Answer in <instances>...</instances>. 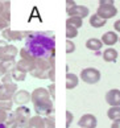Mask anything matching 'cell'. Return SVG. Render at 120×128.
<instances>
[{
    "instance_id": "ffe728a7",
    "label": "cell",
    "mask_w": 120,
    "mask_h": 128,
    "mask_svg": "<svg viewBox=\"0 0 120 128\" xmlns=\"http://www.w3.org/2000/svg\"><path fill=\"white\" fill-rule=\"evenodd\" d=\"M103 46V42L99 38H88L86 41V48L88 50H94V52H99Z\"/></svg>"
},
{
    "instance_id": "d4e9b609",
    "label": "cell",
    "mask_w": 120,
    "mask_h": 128,
    "mask_svg": "<svg viewBox=\"0 0 120 128\" xmlns=\"http://www.w3.org/2000/svg\"><path fill=\"white\" fill-rule=\"evenodd\" d=\"M66 25H71V26L76 28V29H79V28L83 25V20L79 17H69L68 20H66Z\"/></svg>"
},
{
    "instance_id": "30bf717a",
    "label": "cell",
    "mask_w": 120,
    "mask_h": 128,
    "mask_svg": "<svg viewBox=\"0 0 120 128\" xmlns=\"http://www.w3.org/2000/svg\"><path fill=\"white\" fill-rule=\"evenodd\" d=\"M88 13H90V9H88L87 7H84V6H78V4H76L75 7L68 9V15H69V17H79V18H82V20H83L84 17L88 16Z\"/></svg>"
},
{
    "instance_id": "603a6c76",
    "label": "cell",
    "mask_w": 120,
    "mask_h": 128,
    "mask_svg": "<svg viewBox=\"0 0 120 128\" xmlns=\"http://www.w3.org/2000/svg\"><path fill=\"white\" fill-rule=\"evenodd\" d=\"M107 116H108V119H111L112 122L120 120V107H111V108H108Z\"/></svg>"
},
{
    "instance_id": "1f68e13d",
    "label": "cell",
    "mask_w": 120,
    "mask_h": 128,
    "mask_svg": "<svg viewBox=\"0 0 120 128\" xmlns=\"http://www.w3.org/2000/svg\"><path fill=\"white\" fill-rule=\"evenodd\" d=\"M9 28V21H7V20H4L3 17H0V30H4V29H8Z\"/></svg>"
},
{
    "instance_id": "cb8c5ba5",
    "label": "cell",
    "mask_w": 120,
    "mask_h": 128,
    "mask_svg": "<svg viewBox=\"0 0 120 128\" xmlns=\"http://www.w3.org/2000/svg\"><path fill=\"white\" fill-rule=\"evenodd\" d=\"M11 77H12L13 80H16V82H22V80H25L26 74L22 73V72H20V70H17V69L15 68V69L11 72Z\"/></svg>"
},
{
    "instance_id": "836d02e7",
    "label": "cell",
    "mask_w": 120,
    "mask_h": 128,
    "mask_svg": "<svg viewBox=\"0 0 120 128\" xmlns=\"http://www.w3.org/2000/svg\"><path fill=\"white\" fill-rule=\"evenodd\" d=\"M48 79H50V82L54 83V80H56V70H54V68H52L49 70V73H48Z\"/></svg>"
},
{
    "instance_id": "484cf974",
    "label": "cell",
    "mask_w": 120,
    "mask_h": 128,
    "mask_svg": "<svg viewBox=\"0 0 120 128\" xmlns=\"http://www.w3.org/2000/svg\"><path fill=\"white\" fill-rule=\"evenodd\" d=\"M78 36V29L71 25H66V38L71 40V38H75Z\"/></svg>"
},
{
    "instance_id": "9a60e30c",
    "label": "cell",
    "mask_w": 120,
    "mask_h": 128,
    "mask_svg": "<svg viewBox=\"0 0 120 128\" xmlns=\"http://www.w3.org/2000/svg\"><path fill=\"white\" fill-rule=\"evenodd\" d=\"M34 62L36 61H29V60H20L18 62H16V69L20 70L22 73H30L34 69Z\"/></svg>"
},
{
    "instance_id": "9c48e42d",
    "label": "cell",
    "mask_w": 120,
    "mask_h": 128,
    "mask_svg": "<svg viewBox=\"0 0 120 128\" xmlns=\"http://www.w3.org/2000/svg\"><path fill=\"white\" fill-rule=\"evenodd\" d=\"M78 126L80 128H96L98 126V120L95 115L92 114H84L80 116V119L78 120Z\"/></svg>"
},
{
    "instance_id": "d6a6232c",
    "label": "cell",
    "mask_w": 120,
    "mask_h": 128,
    "mask_svg": "<svg viewBox=\"0 0 120 128\" xmlns=\"http://www.w3.org/2000/svg\"><path fill=\"white\" fill-rule=\"evenodd\" d=\"M7 119H8V114H7V111L0 110V124H6Z\"/></svg>"
},
{
    "instance_id": "8992f818",
    "label": "cell",
    "mask_w": 120,
    "mask_h": 128,
    "mask_svg": "<svg viewBox=\"0 0 120 128\" xmlns=\"http://www.w3.org/2000/svg\"><path fill=\"white\" fill-rule=\"evenodd\" d=\"M16 91H17V84L15 82L2 83L0 84V100H12Z\"/></svg>"
},
{
    "instance_id": "4fadbf2b",
    "label": "cell",
    "mask_w": 120,
    "mask_h": 128,
    "mask_svg": "<svg viewBox=\"0 0 120 128\" xmlns=\"http://www.w3.org/2000/svg\"><path fill=\"white\" fill-rule=\"evenodd\" d=\"M100 41L103 42V45H108V48H112V45H115L116 42L119 41V37L116 34V32H112V30H108L103 33L102 38Z\"/></svg>"
},
{
    "instance_id": "e575fe53",
    "label": "cell",
    "mask_w": 120,
    "mask_h": 128,
    "mask_svg": "<svg viewBox=\"0 0 120 128\" xmlns=\"http://www.w3.org/2000/svg\"><path fill=\"white\" fill-rule=\"evenodd\" d=\"M13 82V79L11 77V73H7L4 77L2 78V83H12Z\"/></svg>"
},
{
    "instance_id": "83f0119b",
    "label": "cell",
    "mask_w": 120,
    "mask_h": 128,
    "mask_svg": "<svg viewBox=\"0 0 120 128\" xmlns=\"http://www.w3.org/2000/svg\"><path fill=\"white\" fill-rule=\"evenodd\" d=\"M44 119H45V128H56V120L53 115L45 116Z\"/></svg>"
},
{
    "instance_id": "2e32d148",
    "label": "cell",
    "mask_w": 120,
    "mask_h": 128,
    "mask_svg": "<svg viewBox=\"0 0 120 128\" xmlns=\"http://www.w3.org/2000/svg\"><path fill=\"white\" fill-rule=\"evenodd\" d=\"M13 116L18 120H25L29 122L30 119V110L26 106H20L18 108H16V111L13 112Z\"/></svg>"
},
{
    "instance_id": "44dd1931",
    "label": "cell",
    "mask_w": 120,
    "mask_h": 128,
    "mask_svg": "<svg viewBox=\"0 0 120 128\" xmlns=\"http://www.w3.org/2000/svg\"><path fill=\"white\" fill-rule=\"evenodd\" d=\"M0 17L11 22V2H3V7L0 11Z\"/></svg>"
},
{
    "instance_id": "f546056e",
    "label": "cell",
    "mask_w": 120,
    "mask_h": 128,
    "mask_svg": "<svg viewBox=\"0 0 120 128\" xmlns=\"http://www.w3.org/2000/svg\"><path fill=\"white\" fill-rule=\"evenodd\" d=\"M73 119H74L73 112L66 111V128H69V127L71 126V123H73Z\"/></svg>"
},
{
    "instance_id": "5bb4252c",
    "label": "cell",
    "mask_w": 120,
    "mask_h": 128,
    "mask_svg": "<svg viewBox=\"0 0 120 128\" xmlns=\"http://www.w3.org/2000/svg\"><path fill=\"white\" fill-rule=\"evenodd\" d=\"M6 126H7V128H28V122L16 119L12 114V115H8Z\"/></svg>"
},
{
    "instance_id": "ab89813d",
    "label": "cell",
    "mask_w": 120,
    "mask_h": 128,
    "mask_svg": "<svg viewBox=\"0 0 120 128\" xmlns=\"http://www.w3.org/2000/svg\"><path fill=\"white\" fill-rule=\"evenodd\" d=\"M111 128H120V120H115V122H112Z\"/></svg>"
},
{
    "instance_id": "8d00e7d4",
    "label": "cell",
    "mask_w": 120,
    "mask_h": 128,
    "mask_svg": "<svg viewBox=\"0 0 120 128\" xmlns=\"http://www.w3.org/2000/svg\"><path fill=\"white\" fill-rule=\"evenodd\" d=\"M75 6H76L75 2H73V0H68V2H66V11L70 9V8H73V7H75Z\"/></svg>"
},
{
    "instance_id": "b9f144b4",
    "label": "cell",
    "mask_w": 120,
    "mask_h": 128,
    "mask_svg": "<svg viewBox=\"0 0 120 128\" xmlns=\"http://www.w3.org/2000/svg\"><path fill=\"white\" fill-rule=\"evenodd\" d=\"M0 128H7V126L6 124H0Z\"/></svg>"
},
{
    "instance_id": "7c38bea8",
    "label": "cell",
    "mask_w": 120,
    "mask_h": 128,
    "mask_svg": "<svg viewBox=\"0 0 120 128\" xmlns=\"http://www.w3.org/2000/svg\"><path fill=\"white\" fill-rule=\"evenodd\" d=\"M12 100L18 106H25L26 103L30 102V92H28L26 90H17Z\"/></svg>"
},
{
    "instance_id": "4316f807",
    "label": "cell",
    "mask_w": 120,
    "mask_h": 128,
    "mask_svg": "<svg viewBox=\"0 0 120 128\" xmlns=\"http://www.w3.org/2000/svg\"><path fill=\"white\" fill-rule=\"evenodd\" d=\"M13 106V100H0V110L11 111Z\"/></svg>"
},
{
    "instance_id": "d590c367",
    "label": "cell",
    "mask_w": 120,
    "mask_h": 128,
    "mask_svg": "<svg viewBox=\"0 0 120 128\" xmlns=\"http://www.w3.org/2000/svg\"><path fill=\"white\" fill-rule=\"evenodd\" d=\"M8 46V42L4 41V40H0V54L3 53L4 50H6V48Z\"/></svg>"
},
{
    "instance_id": "ba28073f",
    "label": "cell",
    "mask_w": 120,
    "mask_h": 128,
    "mask_svg": "<svg viewBox=\"0 0 120 128\" xmlns=\"http://www.w3.org/2000/svg\"><path fill=\"white\" fill-rule=\"evenodd\" d=\"M18 53V50L15 45H9L6 48V50L3 52L2 54H0V62L2 64H7V62H12V61H15L16 56Z\"/></svg>"
},
{
    "instance_id": "e0dca14e",
    "label": "cell",
    "mask_w": 120,
    "mask_h": 128,
    "mask_svg": "<svg viewBox=\"0 0 120 128\" xmlns=\"http://www.w3.org/2000/svg\"><path fill=\"white\" fill-rule=\"evenodd\" d=\"M28 128H45V119L40 115L30 116L28 122Z\"/></svg>"
},
{
    "instance_id": "277c9868",
    "label": "cell",
    "mask_w": 120,
    "mask_h": 128,
    "mask_svg": "<svg viewBox=\"0 0 120 128\" xmlns=\"http://www.w3.org/2000/svg\"><path fill=\"white\" fill-rule=\"evenodd\" d=\"M80 79L83 80L84 83H88V84H95L98 83L100 78H102V74L98 69L95 68H86L80 72Z\"/></svg>"
},
{
    "instance_id": "f1b7e54d",
    "label": "cell",
    "mask_w": 120,
    "mask_h": 128,
    "mask_svg": "<svg viewBox=\"0 0 120 128\" xmlns=\"http://www.w3.org/2000/svg\"><path fill=\"white\" fill-rule=\"evenodd\" d=\"M75 52V44L71 40H68L66 41V53L68 54H71Z\"/></svg>"
},
{
    "instance_id": "d6986e66",
    "label": "cell",
    "mask_w": 120,
    "mask_h": 128,
    "mask_svg": "<svg viewBox=\"0 0 120 128\" xmlns=\"http://www.w3.org/2000/svg\"><path fill=\"white\" fill-rule=\"evenodd\" d=\"M79 83V78L78 75H75L73 73H68L66 74V88L68 90H73L78 86Z\"/></svg>"
},
{
    "instance_id": "7402d4cb",
    "label": "cell",
    "mask_w": 120,
    "mask_h": 128,
    "mask_svg": "<svg viewBox=\"0 0 120 128\" xmlns=\"http://www.w3.org/2000/svg\"><path fill=\"white\" fill-rule=\"evenodd\" d=\"M106 20H103L102 17H99L96 13H94L92 16H90V25L92 28H102L106 25Z\"/></svg>"
},
{
    "instance_id": "74e56055",
    "label": "cell",
    "mask_w": 120,
    "mask_h": 128,
    "mask_svg": "<svg viewBox=\"0 0 120 128\" xmlns=\"http://www.w3.org/2000/svg\"><path fill=\"white\" fill-rule=\"evenodd\" d=\"M6 74H7V70H6V68H4V65L0 62V78H3Z\"/></svg>"
},
{
    "instance_id": "7bdbcfd3",
    "label": "cell",
    "mask_w": 120,
    "mask_h": 128,
    "mask_svg": "<svg viewBox=\"0 0 120 128\" xmlns=\"http://www.w3.org/2000/svg\"><path fill=\"white\" fill-rule=\"evenodd\" d=\"M2 7H3V2H0V11H2Z\"/></svg>"
},
{
    "instance_id": "ac0fdd59",
    "label": "cell",
    "mask_w": 120,
    "mask_h": 128,
    "mask_svg": "<svg viewBox=\"0 0 120 128\" xmlns=\"http://www.w3.org/2000/svg\"><path fill=\"white\" fill-rule=\"evenodd\" d=\"M102 56H103V60L106 62H115L119 57V53H118V50L114 49V48H107L103 52Z\"/></svg>"
},
{
    "instance_id": "5b68a950",
    "label": "cell",
    "mask_w": 120,
    "mask_h": 128,
    "mask_svg": "<svg viewBox=\"0 0 120 128\" xmlns=\"http://www.w3.org/2000/svg\"><path fill=\"white\" fill-rule=\"evenodd\" d=\"M96 15L107 21L108 18H112L118 15V8L114 4H99L96 9Z\"/></svg>"
},
{
    "instance_id": "8fae6325",
    "label": "cell",
    "mask_w": 120,
    "mask_h": 128,
    "mask_svg": "<svg viewBox=\"0 0 120 128\" xmlns=\"http://www.w3.org/2000/svg\"><path fill=\"white\" fill-rule=\"evenodd\" d=\"M106 102L111 107H120V90L112 88L106 94Z\"/></svg>"
},
{
    "instance_id": "3957f363",
    "label": "cell",
    "mask_w": 120,
    "mask_h": 128,
    "mask_svg": "<svg viewBox=\"0 0 120 128\" xmlns=\"http://www.w3.org/2000/svg\"><path fill=\"white\" fill-rule=\"evenodd\" d=\"M52 68H54V57L50 58H38L34 62V69L30 72V75L38 79H46L48 73Z\"/></svg>"
},
{
    "instance_id": "60d3db41",
    "label": "cell",
    "mask_w": 120,
    "mask_h": 128,
    "mask_svg": "<svg viewBox=\"0 0 120 128\" xmlns=\"http://www.w3.org/2000/svg\"><path fill=\"white\" fill-rule=\"evenodd\" d=\"M114 0H100L99 4H114Z\"/></svg>"
},
{
    "instance_id": "6da1fadb",
    "label": "cell",
    "mask_w": 120,
    "mask_h": 128,
    "mask_svg": "<svg viewBox=\"0 0 120 128\" xmlns=\"http://www.w3.org/2000/svg\"><path fill=\"white\" fill-rule=\"evenodd\" d=\"M28 53L33 58H50L56 54V40L54 34L46 32H30L25 38V46Z\"/></svg>"
},
{
    "instance_id": "7a4b0ae2",
    "label": "cell",
    "mask_w": 120,
    "mask_h": 128,
    "mask_svg": "<svg viewBox=\"0 0 120 128\" xmlns=\"http://www.w3.org/2000/svg\"><path fill=\"white\" fill-rule=\"evenodd\" d=\"M30 100L33 103L34 111L40 116H49L54 112V106L53 100L49 95L48 88L44 87H37L30 94Z\"/></svg>"
},
{
    "instance_id": "52a82bcc",
    "label": "cell",
    "mask_w": 120,
    "mask_h": 128,
    "mask_svg": "<svg viewBox=\"0 0 120 128\" xmlns=\"http://www.w3.org/2000/svg\"><path fill=\"white\" fill-rule=\"evenodd\" d=\"M30 32H25V30H12V29H4L2 32V36L4 41H21L24 38H26L29 36Z\"/></svg>"
},
{
    "instance_id": "ee69618b",
    "label": "cell",
    "mask_w": 120,
    "mask_h": 128,
    "mask_svg": "<svg viewBox=\"0 0 120 128\" xmlns=\"http://www.w3.org/2000/svg\"><path fill=\"white\" fill-rule=\"evenodd\" d=\"M119 41H120V38H119Z\"/></svg>"
},
{
    "instance_id": "4dcf8cb0",
    "label": "cell",
    "mask_w": 120,
    "mask_h": 128,
    "mask_svg": "<svg viewBox=\"0 0 120 128\" xmlns=\"http://www.w3.org/2000/svg\"><path fill=\"white\" fill-rule=\"evenodd\" d=\"M48 91H49V95L52 98V100H54V98H56V84L50 83L49 86H48Z\"/></svg>"
},
{
    "instance_id": "f35d334b",
    "label": "cell",
    "mask_w": 120,
    "mask_h": 128,
    "mask_svg": "<svg viewBox=\"0 0 120 128\" xmlns=\"http://www.w3.org/2000/svg\"><path fill=\"white\" fill-rule=\"evenodd\" d=\"M114 29L116 30V32H119V33H120V20H116V21H115V24H114Z\"/></svg>"
}]
</instances>
